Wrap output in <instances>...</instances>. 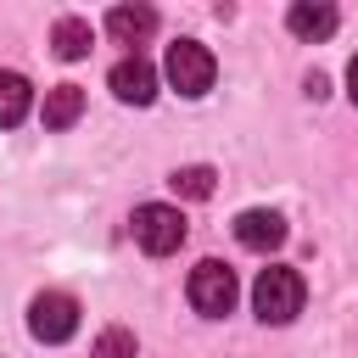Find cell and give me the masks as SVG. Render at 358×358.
<instances>
[{"label":"cell","mask_w":358,"mask_h":358,"mask_svg":"<svg viewBox=\"0 0 358 358\" xmlns=\"http://www.w3.org/2000/svg\"><path fill=\"white\" fill-rule=\"evenodd\" d=\"M302 296H308V285H302V274L285 268V263H274V268H263V274L252 280V308H257L263 324H291V319L302 313Z\"/></svg>","instance_id":"1"},{"label":"cell","mask_w":358,"mask_h":358,"mask_svg":"<svg viewBox=\"0 0 358 358\" xmlns=\"http://www.w3.org/2000/svg\"><path fill=\"white\" fill-rule=\"evenodd\" d=\"M190 308L201 313V319H224L229 308H235V296H241V285H235V268L229 263H218V257H201L196 268H190Z\"/></svg>","instance_id":"2"},{"label":"cell","mask_w":358,"mask_h":358,"mask_svg":"<svg viewBox=\"0 0 358 358\" xmlns=\"http://www.w3.org/2000/svg\"><path fill=\"white\" fill-rule=\"evenodd\" d=\"M162 73H168V84L179 90V95H207L213 90V73H218V62H213V50L201 45V39H173L168 45V62H162Z\"/></svg>","instance_id":"3"},{"label":"cell","mask_w":358,"mask_h":358,"mask_svg":"<svg viewBox=\"0 0 358 358\" xmlns=\"http://www.w3.org/2000/svg\"><path fill=\"white\" fill-rule=\"evenodd\" d=\"M129 224H134L140 252H151V257H168V252H179V241H185V213L168 207V201H145V207H134Z\"/></svg>","instance_id":"4"},{"label":"cell","mask_w":358,"mask_h":358,"mask_svg":"<svg viewBox=\"0 0 358 358\" xmlns=\"http://www.w3.org/2000/svg\"><path fill=\"white\" fill-rule=\"evenodd\" d=\"M28 330H34V341H45V347L73 341V336H78V302H73L67 291H39V296L28 302Z\"/></svg>","instance_id":"5"},{"label":"cell","mask_w":358,"mask_h":358,"mask_svg":"<svg viewBox=\"0 0 358 358\" xmlns=\"http://www.w3.org/2000/svg\"><path fill=\"white\" fill-rule=\"evenodd\" d=\"M285 218L274 213V207H246L241 218H235V241L246 246V252H274V246H285Z\"/></svg>","instance_id":"6"},{"label":"cell","mask_w":358,"mask_h":358,"mask_svg":"<svg viewBox=\"0 0 358 358\" xmlns=\"http://www.w3.org/2000/svg\"><path fill=\"white\" fill-rule=\"evenodd\" d=\"M112 95L129 101V106H151V101H157V67H151L145 56H123V62L112 67Z\"/></svg>","instance_id":"7"},{"label":"cell","mask_w":358,"mask_h":358,"mask_svg":"<svg viewBox=\"0 0 358 358\" xmlns=\"http://www.w3.org/2000/svg\"><path fill=\"white\" fill-rule=\"evenodd\" d=\"M336 6H324V0H296L291 11H285V28L296 34V39H308V45H319V39H330L336 34Z\"/></svg>","instance_id":"8"},{"label":"cell","mask_w":358,"mask_h":358,"mask_svg":"<svg viewBox=\"0 0 358 358\" xmlns=\"http://www.w3.org/2000/svg\"><path fill=\"white\" fill-rule=\"evenodd\" d=\"M106 34H112L117 45H145V39L157 34V11H151V6H112V11H106Z\"/></svg>","instance_id":"9"},{"label":"cell","mask_w":358,"mask_h":358,"mask_svg":"<svg viewBox=\"0 0 358 358\" xmlns=\"http://www.w3.org/2000/svg\"><path fill=\"white\" fill-rule=\"evenodd\" d=\"M39 117H45V129H50V134L73 129V123L84 117V90H78V84H56V90H45V106H39Z\"/></svg>","instance_id":"10"},{"label":"cell","mask_w":358,"mask_h":358,"mask_svg":"<svg viewBox=\"0 0 358 358\" xmlns=\"http://www.w3.org/2000/svg\"><path fill=\"white\" fill-rule=\"evenodd\" d=\"M34 112V84L22 73H0V129H17Z\"/></svg>","instance_id":"11"},{"label":"cell","mask_w":358,"mask_h":358,"mask_svg":"<svg viewBox=\"0 0 358 358\" xmlns=\"http://www.w3.org/2000/svg\"><path fill=\"white\" fill-rule=\"evenodd\" d=\"M90 39H95V34H90V22H84V17H62V22H56V34H50V45H56V56H62V62L90 56Z\"/></svg>","instance_id":"12"},{"label":"cell","mask_w":358,"mask_h":358,"mask_svg":"<svg viewBox=\"0 0 358 358\" xmlns=\"http://www.w3.org/2000/svg\"><path fill=\"white\" fill-rule=\"evenodd\" d=\"M213 179H218L213 168L190 162V168H173V179H168V185H173V190H179L185 201H207V196H213Z\"/></svg>","instance_id":"13"},{"label":"cell","mask_w":358,"mask_h":358,"mask_svg":"<svg viewBox=\"0 0 358 358\" xmlns=\"http://www.w3.org/2000/svg\"><path fill=\"white\" fill-rule=\"evenodd\" d=\"M95 358H134V336L117 330V324L101 330V336H95Z\"/></svg>","instance_id":"14"},{"label":"cell","mask_w":358,"mask_h":358,"mask_svg":"<svg viewBox=\"0 0 358 358\" xmlns=\"http://www.w3.org/2000/svg\"><path fill=\"white\" fill-rule=\"evenodd\" d=\"M347 95H352V106H358V56L347 62Z\"/></svg>","instance_id":"15"}]
</instances>
